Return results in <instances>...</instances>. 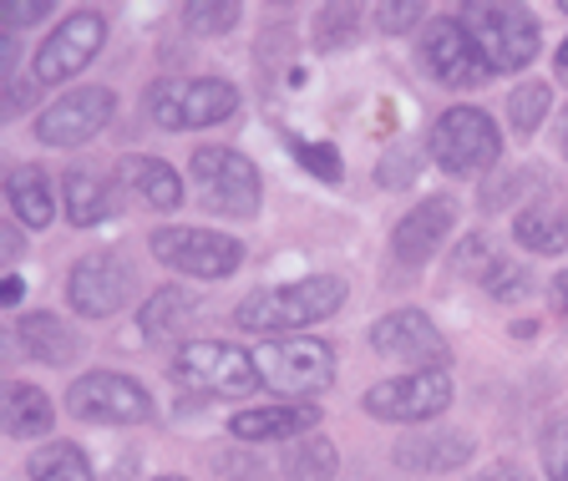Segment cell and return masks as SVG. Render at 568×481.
Listing matches in <instances>:
<instances>
[{
	"label": "cell",
	"instance_id": "6da1fadb",
	"mask_svg": "<svg viewBox=\"0 0 568 481\" xmlns=\"http://www.w3.org/2000/svg\"><path fill=\"white\" fill-rule=\"evenodd\" d=\"M345 305V279L335 274H310L295 284H274V289L248 294L244 305L234 309L239 329H254V335H274V329H305L331 319Z\"/></svg>",
	"mask_w": 568,
	"mask_h": 481
},
{
	"label": "cell",
	"instance_id": "7a4b0ae2",
	"mask_svg": "<svg viewBox=\"0 0 568 481\" xmlns=\"http://www.w3.org/2000/svg\"><path fill=\"white\" fill-rule=\"evenodd\" d=\"M457 21L473 31L477 51L493 71H523L538 57V21L508 0H467Z\"/></svg>",
	"mask_w": 568,
	"mask_h": 481
},
{
	"label": "cell",
	"instance_id": "3957f363",
	"mask_svg": "<svg viewBox=\"0 0 568 481\" xmlns=\"http://www.w3.org/2000/svg\"><path fill=\"white\" fill-rule=\"evenodd\" d=\"M432 157H437V167H447L457 177L487 173V167L503 163L497 122L487 117L483 106H452V112L437 117V127H432Z\"/></svg>",
	"mask_w": 568,
	"mask_h": 481
},
{
	"label": "cell",
	"instance_id": "277c9868",
	"mask_svg": "<svg viewBox=\"0 0 568 481\" xmlns=\"http://www.w3.org/2000/svg\"><path fill=\"white\" fill-rule=\"evenodd\" d=\"M148 112H153L158 127L168 132H189V127H213V122H229L239 112V92L219 76H189V82H163L148 96Z\"/></svg>",
	"mask_w": 568,
	"mask_h": 481
},
{
	"label": "cell",
	"instance_id": "5b68a950",
	"mask_svg": "<svg viewBox=\"0 0 568 481\" xmlns=\"http://www.w3.org/2000/svg\"><path fill=\"white\" fill-rule=\"evenodd\" d=\"M173 380L189 390H209V396H248L264 386L254 370V355L224 340H193L173 355Z\"/></svg>",
	"mask_w": 568,
	"mask_h": 481
},
{
	"label": "cell",
	"instance_id": "8992f818",
	"mask_svg": "<svg viewBox=\"0 0 568 481\" xmlns=\"http://www.w3.org/2000/svg\"><path fill=\"white\" fill-rule=\"evenodd\" d=\"M254 370L280 396H320L335 386V350L320 340H270L254 350Z\"/></svg>",
	"mask_w": 568,
	"mask_h": 481
},
{
	"label": "cell",
	"instance_id": "52a82bcc",
	"mask_svg": "<svg viewBox=\"0 0 568 481\" xmlns=\"http://www.w3.org/2000/svg\"><path fill=\"white\" fill-rule=\"evenodd\" d=\"M189 167L213 213H229V218H254L260 213V173L234 147H199Z\"/></svg>",
	"mask_w": 568,
	"mask_h": 481
},
{
	"label": "cell",
	"instance_id": "ba28073f",
	"mask_svg": "<svg viewBox=\"0 0 568 481\" xmlns=\"http://www.w3.org/2000/svg\"><path fill=\"white\" fill-rule=\"evenodd\" d=\"M67 411L77 421H102V426H138L153 416V396L128 376L112 370H92L67 390Z\"/></svg>",
	"mask_w": 568,
	"mask_h": 481
},
{
	"label": "cell",
	"instance_id": "9c48e42d",
	"mask_svg": "<svg viewBox=\"0 0 568 481\" xmlns=\"http://www.w3.org/2000/svg\"><path fill=\"white\" fill-rule=\"evenodd\" d=\"M153 254L168 269L193 274V279H229L239 269L244 248H239V238L213 234V228H158Z\"/></svg>",
	"mask_w": 568,
	"mask_h": 481
},
{
	"label": "cell",
	"instance_id": "30bf717a",
	"mask_svg": "<svg viewBox=\"0 0 568 481\" xmlns=\"http://www.w3.org/2000/svg\"><path fill=\"white\" fill-rule=\"evenodd\" d=\"M371 345H376V355H386V360L412 365V376H422V370H447V360H452L447 335H442L422 309H396V315L376 319Z\"/></svg>",
	"mask_w": 568,
	"mask_h": 481
},
{
	"label": "cell",
	"instance_id": "8fae6325",
	"mask_svg": "<svg viewBox=\"0 0 568 481\" xmlns=\"http://www.w3.org/2000/svg\"><path fill=\"white\" fill-rule=\"evenodd\" d=\"M361 406L376 421H432L452 406V376L447 370H422V376L381 380V386L366 390Z\"/></svg>",
	"mask_w": 568,
	"mask_h": 481
},
{
	"label": "cell",
	"instance_id": "7c38bea8",
	"mask_svg": "<svg viewBox=\"0 0 568 481\" xmlns=\"http://www.w3.org/2000/svg\"><path fill=\"white\" fill-rule=\"evenodd\" d=\"M102 41H106V16L102 11H71L67 21L41 41V51H36V82L51 86V82L77 76V71L102 51Z\"/></svg>",
	"mask_w": 568,
	"mask_h": 481
},
{
	"label": "cell",
	"instance_id": "4fadbf2b",
	"mask_svg": "<svg viewBox=\"0 0 568 481\" xmlns=\"http://www.w3.org/2000/svg\"><path fill=\"white\" fill-rule=\"evenodd\" d=\"M112 112H118V96L106 86H82V92H67L36 117V137L47 147H82L112 122Z\"/></svg>",
	"mask_w": 568,
	"mask_h": 481
},
{
	"label": "cell",
	"instance_id": "5bb4252c",
	"mask_svg": "<svg viewBox=\"0 0 568 481\" xmlns=\"http://www.w3.org/2000/svg\"><path fill=\"white\" fill-rule=\"evenodd\" d=\"M422 57H426V66H432V76L447 86H483L487 76H493V66L483 61L473 31H467L457 16H442V21L426 25Z\"/></svg>",
	"mask_w": 568,
	"mask_h": 481
},
{
	"label": "cell",
	"instance_id": "9a60e30c",
	"mask_svg": "<svg viewBox=\"0 0 568 481\" xmlns=\"http://www.w3.org/2000/svg\"><path fill=\"white\" fill-rule=\"evenodd\" d=\"M128 289H132L128 264H122L118 254H106V248H97V254L71 264L67 294H71V309H77V315H87V319L118 315V309L128 305Z\"/></svg>",
	"mask_w": 568,
	"mask_h": 481
},
{
	"label": "cell",
	"instance_id": "2e32d148",
	"mask_svg": "<svg viewBox=\"0 0 568 481\" xmlns=\"http://www.w3.org/2000/svg\"><path fill=\"white\" fill-rule=\"evenodd\" d=\"M452 224H457V203H452V198L416 203L402 224H396V234H390V254H396V264H406V269H422L426 258L442 248V238L452 234Z\"/></svg>",
	"mask_w": 568,
	"mask_h": 481
},
{
	"label": "cell",
	"instance_id": "e0dca14e",
	"mask_svg": "<svg viewBox=\"0 0 568 481\" xmlns=\"http://www.w3.org/2000/svg\"><path fill=\"white\" fill-rule=\"evenodd\" d=\"M473 451H477L473 436H462V431H422V436L396 441V467L416 471V477H447V471L467 467Z\"/></svg>",
	"mask_w": 568,
	"mask_h": 481
},
{
	"label": "cell",
	"instance_id": "ac0fdd59",
	"mask_svg": "<svg viewBox=\"0 0 568 481\" xmlns=\"http://www.w3.org/2000/svg\"><path fill=\"white\" fill-rule=\"evenodd\" d=\"M452 269L473 274V279L483 284L493 299H523V294L532 289V274L523 269V264H513V258L493 254V248H487V238H467V244L457 248V258H452Z\"/></svg>",
	"mask_w": 568,
	"mask_h": 481
},
{
	"label": "cell",
	"instance_id": "d6986e66",
	"mask_svg": "<svg viewBox=\"0 0 568 481\" xmlns=\"http://www.w3.org/2000/svg\"><path fill=\"white\" fill-rule=\"evenodd\" d=\"M61 193H67V218L77 228H92V224H102V218H112V213L122 208V193L106 183V177H97V173H67V183H61Z\"/></svg>",
	"mask_w": 568,
	"mask_h": 481
},
{
	"label": "cell",
	"instance_id": "ffe728a7",
	"mask_svg": "<svg viewBox=\"0 0 568 481\" xmlns=\"http://www.w3.org/2000/svg\"><path fill=\"white\" fill-rule=\"evenodd\" d=\"M513 238H518L523 248H532V254H564L568 248V203L538 198L532 208L518 213Z\"/></svg>",
	"mask_w": 568,
	"mask_h": 481
},
{
	"label": "cell",
	"instance_id": "44dd1931",
	"mask_svg": "<svg viewBox=\"0 0 568 481\" xmlns=\"http://www.w3.org/2000/svg\"><path fill=\"white\" fill-rule=\"evenodd\" d=\"M320 421L315 406H264V411H239L229 421V431L239 441H280V436H295V431H310Z\"/></svg>",
	"mask_w": 568,
	"mask_h": 481
},
{
	"label": "cell",
	"instance_id": "7402d4cb",
	"mask_svg": "<svg viewBox=\"0 0 568 481\" xmlns=\"http://www.w3.org/2000/svg\"><path fill=\"white\" fill-rule=\"evenodd\" d=\"M21 350L41 365H67L77 355V335L67 329V319L57 315H21Z\"/></svg>",
	"mask_w": 568,
	"mask_h": 481
},
{
	"label": "cell",
	"instance_id": "603a6c76",
	"mask_svg": "<svg viewBox=\"0 0 568 481\" xmlns=\"http://www.w3.org/2000/svg\"><path fill=\"white\" fill-rule=\"evenodd\" d=\"M122 177L138 188V198L148 203V208H178V203H183V177L168 163H158V157H128Z\"/></svg>",
	"mask_w": 568,
	"mask_h": 481
},
{
	"label": "cell",
	"instance_id": "cb8c5ba5",
	"mask_svg": "<svg viewBox=\"0 0 568 481\" xmlns=\"http://www.w3.org/2000/svg\"><path fill=\"white\" fill-rule=\"evenodd\" d=\"M6 198H11L16 218L26 228H47L51 224V183L41 167H11L6 177Z\"/></svg>",
	"mask_w": 568,
	"mask_h": 481
},
{
	"label": "cell",
	"instance_id": "d4e9b609",
	"mask_svg": "<svg viewBox=\"0 0 568 481\" xmlns=\"http://www.w3.org/2000/svg\"><path fill=\"white\" fill-rule=\"evenodd\" d=\"M193 315H199V299H193L189 289H158L153 299L142 305V335H148V340H168V335H178Z\"/></svg>",
	"mask_w": 568,
	"mask_h": 481
},
{
	"label": "cell",
	"instance_id": "484cf974",
	"mask_svg": "<svg viewBox=\"0 0 568 481\" xmlns=\"http://www.w3.org/2000/svg\"><path fill=\"white\" fill-rule=\"evenodd\" d=\"M51 421H57V416H51V400L36 386L16 380V386L6 390V431L11 436H47Z\"/></svg>",
	"mask_w": 568,
	"mask_h": 481
},
{
	"label": "cell",
	"instance_id": "4316f807",
	"mask_svg": "<svg viewBox=\"0 0 568 481\" xmlns=\"http://www.w3.org/2000/svg\"><path fill=\"white\" fill-rule=\"evenodd\" d=\"M26 471H31V481H97L87 451L71 447V441H51V447H41L31 461H26Z\"/></svg>",
	"mask_w": 568,
	"mask_h": 481
},
{
	"label": "cell",
	"instance_id": "83f0119b",
	"mask_svg": "<svg viewBox=\"0 0 568 481\" xmlns=\"http://www.w3.org/2000/svg\"><path fill=\"white\" fill-rule=\"evenodd\" d=\"M280 467L290 481H331L341 471V457H335V447L325 436H310V441H295V447L284 451Z\"/></svg>",
	"mask_w": 568,
	"mask_h": 481
},
{
	"label": "cell",
	"instance_id": "f1b7e54d",
	"mask_svg": "<svg viewBox=\"0 0 568 481\" xmlns=\"http://www.w3.org/2000/svg\"><path fill=\"white\" fill-rule=\"evenodd\" d=\"M544 112H548V86L544 82H523L518 92L508 96V117H513V127H518L523 137H532V132H538Z\"/></svg>",
	"mask_w": 568,
	"mask_h": 481
},
{
	"label": "cell",
	"instance_id": "f546056e",
	"mask_svg": "<svg viewBox=\"0 0 568 481\" xmlns=\"http://www.w3.org/2000/svg\"><path fill=\"white\" fill-rule=\"evenodd\" d=\"M355 21H361V11H355V6H320V16H315V47L320 51L345 47V41L355 35Z\"/></svg>",
	"mask_w": 568,
	"mask_h": 481
},
{
	"label": "cell",
	"instance_id": "4dcf8cb0",
	"mask_svg": "<svg viewBox=\"0 0 568 481\" xmlns=\"http://www.w3.org/2000/svg\"><path fill=\"white\" fill-rule=\"evenodd\" d=\"M290 153L320 177V183H341V153H335L331 142H305V137H290Z\"/></svg>",
	"mask_w": 568,
	"mask_h": 481
},
{
	"label": "cell",
	"instance_id": "1f68e13d",
	"mask_svg": "<svg viewBox=\"0 0 568 481\" xmlns=\"http://www.w3.org/2000/svg\"><path fill=\"white\" fill-rule=\"evenodd\" d=\"M239 16H244V11L224 0V6H189V11H183V21H189L193 35H229L239 25Z\"/></svg>",
	"mask_w": 568,
	"mask_h": 481
},
{
	"label": "cell",
	"instance_id": "d6a6232c",
	"mask_svg": "<svg viewBox=\"0 0 568 481\" xmlns=\"http://www.w3.org/2000/svg\"><path fill=\"white\" fill-rule=\"evenodd\" d=\"M544 471L548 481H568V416H554L544 426Z\"/></svg>",
	"mask_w": 568,
	"mask_h": 481
},
{
	"label": "cell",
	"instance_id": "836d02e7",
	"mask_svg": "<svg viewBox=\"0 0 568 481\" xmlns=\"http://www.w3.org/2000/svg\"><path fill=\"white\" fill-rule=\"evenodd\" d=\"M416 21H422V6H416V0L412 6H376V25L390 31V35L406 31V25H416Z\"/></svg>",
	"mask_w": 568,
	"mask_h": 481
},
{
	"label": "cell",
	"instance_id": "e575fe53",
	"mask_svg": "<svg viewBox=\"0 0 568 481\" xmlns=\"http://www.w3.org/2000/svg\"><path fill=\"white\" fill-rule=\"evenodd\" d=\"M41 16H51L47 0H21V6H6V31H11V25H31V21H41Z\"/></svg>",
	"mask_w": 568,
	"mask_h": 481
},
{
	"label": "cell",
	"instance_id": "d590c367",
	"mask_svg": "<svg viewBox=\"0 0 568 481\" xmlns=\"http://www.w3.org/2000/svg\"><path fill=\"white\" fill-rule=\"evenodd\" d=\"M412 163H416L412 153H396L386 167H381V183H390V188H396V183H406V167H412Z\"/></svg>",
	"mask_w": 568,
	"mask_h": 481
},
{
	"label": "cell",
	"instance_id": "8d00e7d4",
	"mask_svg": "<svg viewBox=\"0 0 568 481\" xmlns=\"http://www.w3.org/2000/svg\"><path fill=\"white\" fill-rule=\"evenodd\" d=\"M21 294H26V284L16 279V274H6V284H0V299H6V309L21 305Z\"/></svg>",
	"mask_w": 568,
	"mask_h": 481
},
{
	"label": "cell",
	"instance_id": "74e56055",
	"mask_svg": "<svg viewBox=\"0 0 568 481\" xmlns=\"http://www.w3.org/2000/svg\"><path fill=\"white\" fill-rule=\"evenodd\" d=\"M554 309H558V319H568V274L554 279Z\"/></svg>",
	"mask_w": 568,
	"mask_h": 481
},
{
	"label": "cell",
	"instance_id": "f35d334b",
	"mask_svg": "<svg viewBox=\"0 0 568 481\" xmlns=\"http://www.w3.org/2000/svg\"><path fill=\"white\" fill-rule=\"evenodd\" d=\"M477 481H528V477H523L518 467H493V471H483Z\"/></svg>",
	"mask_w": 568,
	"mask_h": 481
},
{
	"label": "cell",
	"instance_id": "ab89813d",
	"mask_svg": "<svg viewBox=\"0 0 568 481\" xmlns=\"http://www.w3.org/2000/svg\"><path fill=\"white\" fill-rule=\"evenodd\" d=\"M21 254V234H11V224H6V258Z\"/></svg>",
	"mask_w": 568,
	"mask_h": 481
},
{
	"label": "cell",
	"instance_id": "60d3db41",
	"mask_svg": "<svg viewBox=\"0 0 568 481\" xmlns=\"http://www.w3.org/2000/svg\"><path fill=\"white\" fill-rule=\"evenodd\" d=\"M558 76H564V82H568V41H564V47H558Z\"/></svg>",
	"mask_w": 568,
	"mask_h": 481
},
{
	"label": "cell",
	"instance_id": "b9f144b4",
	"mask_svg": "<svg viewBox=\"0 0 568 481\" xmlns=\"http://www.w3.org/2000/svg\"><path fill=\"white\" fill-rule=\"evenodd\" d=\"M158 481H189V477H158Z\"/></svg>",
	"mask_w": 568,
	"mask_h": 481
},
{
	"label": "cell",
	"instance_id": "7bdbcfd3",
	"mask_svg": "<svg viewBox=\"0 0 568 481\" xmlns=\"http://www.w3.org/2000/svg\"><path fill=\"white\" fill-rule=\"evenodd\" d=\"M564 153H568V132H564Z\"/></svg>",
	"mask_w": 568,
	"mask_h": 481
},
{
	"label": "cell",
	"instance_id": "ee69618b",
	"mask_svg": "<svg viewBox=\"0 0 568 481\" xmlns=\"http://www.w3.org/2000/svg\"><path fill=\"white\" fill-rule=\"evenodd\" d=\"M564 16H568V0H564Z\"/></svg>",
	"mask_w": 568,
	"mask_h": 481
}]
</instances>
